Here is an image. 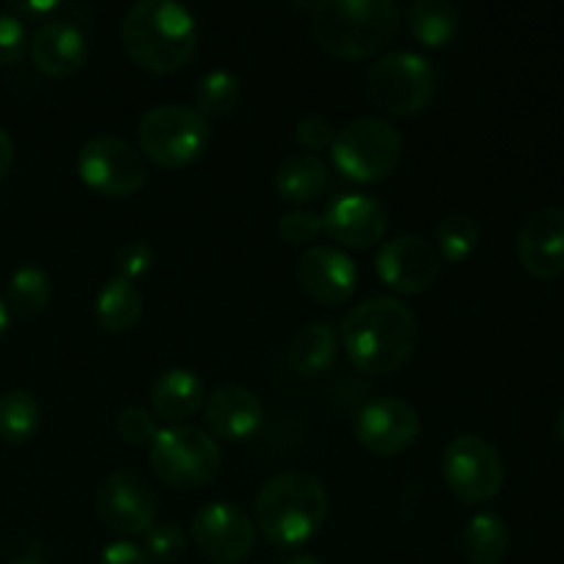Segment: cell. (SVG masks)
Returning a JSON list of instances; mask_svg holds the SVG:
<instances>
[{"label": "cell", "mask_w": 564, "mask_h": 564, "mask_svg": "<svg viewBox=\"0 0 564 564\" xmlns=\"http://www.w3.org/2000/svg\"><path fill=\"white\" fill-rule=\"evenodd\" d=\"M116 433H119V438L130 446H152L160 427L154 413H149L147 408L141 405H130L116 416Z\"/></svg>", "instance_id": "obj_32"}, {"label": "cell", "mask_w": 564, "mask_h": 564, "mask_svg": "<svg viewBox=\"0 0 564 564\" xmlns=\"http://www.w3.org/2000/svg\"><path fill=\"white\" fill-rule=\"evenodd\" d=\"M113 268L116 275L130 284H135L138 279L152 273L154 268V248L147 240H127L116 248L113 253Z\"/></svg>", "instance_id": "obj_31"}, {"label": "cell", "mask_w": 564, "mask_h": 564, "mask_svg": "<svg viewBox=\"0 0 564 564\" xmlns=\"http://www.w3.org/2000/svg\"><path fill=\"white\" fill-rule=\"evenodd\" d=\"M328 187V165L317 154H290L275 171V191L290 204H308Z\"/></svg>", "instance_id": "obj_21"}, {"label": "cell", "mask_w": 564, "mask_h": 564, "mask_svg": "<svg viewBox=\"0 0 564 564\" xmlns=\"http://www.w3.org/2000/svg\"><path fill=\"white\" fill-rule=\"evenodd\" d=\"M378 279L400 295H422L438 281L444 259L430 240L419 235H400L383 242L375 257Z\"/></svg>", "instance_id": "obj_14"}, {"label": "cell", "mask_w": 564, "mask_h": 564, "mask_svg": "<svg viewBox=\"0 0 564 564\" xmlns=\"http://www.w3.org/2000/svg\"><path fill=\"white\" fill-rule=\"evenodd\" d=\"M394 0H323L312 6L314 42L334 58L361 61L383 53L400 33Z\"/></svg>", "instance_id": "obj_3"}, {"label": "cell", "mask_w": 564, "mask_h": 564, "mask_svg": "<svg viewBox=\"0 0 564 564\" xmlns=\"http://www.w3.org/2000/svg\"><path fill=\"white\" fill-rule=\"evenodd\" d=\"M369 102L389 116H416L433 102L435 72L411 50L383 53L367 72Z\"/></svg>", "instance_id": "obj_8"}, {"label": "cell", "mask_w": 564, "mask_h": 564, "mask_svg": "<svg viewBox=\"0 0 564 564\" xmlns=\"http://www.w3.org/2000/svg\"><path fill=\"white\" fill-rule=\"evenodd\" d=\"M138 147L143 160L163 169H185L196 163L209 147V121L191 105H154L138 119Z\"/></svg>", "instance_id": "obj_5"}, {"label": "cell", "mask_w": 564, "mask_h": 564, "mask_svg": "<svg viewBox=\"0 0 564 564\" xmlns=\"http://www.w3.org/2000/svg\"><path fill=\"white\" fill-rule=\"evenodd\" d=\"M518 262L534 279L564 273V209L543 207L523 224L518 235Z\"/></svg>", "instance_id": "obj_17"}, {"label": "cell", "mask_w": 564, "mask_h": 564, "mask_svg": "<svg viewBox=\"0 0 564 564\" xmlns=\"http://www.w3.org/2000/svg\"><path fill=\"white\" fill-rule=\"evenodd\" d=\"M77 176L94 193L127 198L147 185V160L116 135H94L77 152Z\"/></svg>", "instance_id": "obj_9"}, {"label": "cell", "mask_w": 564, "mask_h": 564, "mask_svg": "<svg viewBox=\"0 0 564 564\" xmlns=\"http://www.w3.org/2000/svg\"><path fill=\"white\" fill-rule=\"evenodd\" d=\"M193 543L204 560L215 564H240L257 543V523L237 505L213 501L193 516Z\"/></svg>", "instance_id": "obj_13"}, {"label": "cell", "mask_w": 564, "mask_h": 564, "mask_svg": "<svg viewBox=\"0 0 564 564\" xmlns=\"http://www.w3.org/2000/svg\"><path fill=\"white\" fill-rule=\"evenodd\" d=\"M556 433H560V441L564 444V408H562V413H560V424H556Z\"/></svg>", "instance_id": "obj_41"}, {"label": "cell", "mask_w": 564, "mask_h": 564, "mask_svg": "<svg viewBox=\"0 0 564 564\" xmlns=\"http://www.w3.org/2000/svg\"><path fill=\"white\" fill-rule=\"evenodd\" d=\"M152 468L163 485L174 490L204 488L220 471V446L207 430L176 424L163 427L149 446Z\"/></svg>", "instance_id": "obj_7"}, {"label": "cell", "mask_w": 564, "mask_h": 564, "mask_svg": "<svg viewBox=\"0 0 564 564\" xmlns=\"http://www.w3.org/2000/svg\"><path fill=\"white\" fill-rule=\"evenodd\" d=\"M264 405L246 386H220L204 400V424L218 441H248L262 427Z\"/></svg>", "instance_id": "obj_19"}, {"label": "cell", "mask_w": 564, "mask_h": 564, "mask_svg": "<svg viewBox=\"0 0 564 564\" xmlns=\"http://www.w3.org/2000/svg\"><path fill=\"white\" fill-rule=\"evenodd\" d=\"M204 383L191 369H165L149 389V402H152L154 419H163L169 427L185 424L187 419L196 416L204 408Z\"/></svg>", "instance_id": "obj_20"}, {"label": "cell", "mask_w": 564, "mask_h": 564, "mask_svg": "<svg viewBox=\"0 0 564 564\" xmlns=\"http://www.w3.org/2000/svg\"><path fill=\"white\" fill-rule=\"evenodd\" d=\"M257 529L281 549H301L328 518V490L308 471H281L262 485L253 505Z\"/></svg>", "instance_id": "obj_4"}, {"label": "cell", "mask_w": 564, "mask_h": 564, "mask_svg": "<svg viewBox=\"0 0 564 564\" xmlns=\"http://www.w3.org/2000/svg\"><path fill=\"white\" fill-rule=\"evenodd\" d=\"M187 538L174 521H154L143 534V554L160 564H174L185 556Z\"/></svg>", "instance_id": "obj_30"}, {"label": "cell", "mask_w": 564, "mask_h": 564, "mask_svg": "<svg viewBox=\"0 0 564 564\" xmlns=\"http://www.w3.org/2000/svg\"><path fill=\"white\" fill-rule=\"evenodd\" d=\"M6 328H9V306H6L3 297H0V336L6 334Z\"/></svg>", "instance_id": "obj_39"}, {"label": "cell", "mask_w": 564, "mask_h": 564, "mask_svg": "<svg viewBox=\"0 0 564 564\" xmlns=\"http://www.w3.org/2000/svg\"><path fill=\"white\" fill-rule=\"evenodd\" d=\"M405 22L411 36L424 47H446L460 31V14L446 0H416L408 6Z\"/></svg>", "instance_id": "obj_24"}, {"label": "cell", "mask_w": 564, "mask_h": 564, "mask_svg": "<svg viewBox=\"0 0 564 564\" xmlns=\"http://www.w3.org/2000/svg\"><path fill=\"white\" fill-rule=\"evenodd\" d=\"M28 53L42 75L64 80L83 72L88 61V42L69 20H44L28 39Z\"/></svg>", "instance_id": "obj_18"}, {"label": "cell", "mask_w": 564, "mask_h": 564, "mask_svg": "<svg viewBox=\"0 0 564 564\" xmlns=\"http://www.w3.org/2000/svg\"><path fill=\"white\" fill-rule=\"evenodd\" d=\"M441 474L452 494L466 505H485L505 488V463L479 435H460L452 441L441 457Z\"/></svg>", "instance_id": "obj_10"}, {"label": "cell", "mask_w": 564, "mask_h": 564, "mask_svg": "<svg viewBox=\"0 0 564 564\" xmlns=\"http://www.w3.org/2000/svg\"><path fill=\"white\" fill-rule=\"evenodd\" d=\"M9 564H47L44 560H39V556H20V560H14V562H9Z\"/></svg>", "instance_id": "obj_40"}, {"label": "cell", "mask_w": 564, "mask_h": 564, "mask_svg": "<svg viewBox=\"0 0 564 564\" xmlns=\"http://www.w3.org/2000/svg\"><path fill=\"white\" fill-rule=\"evenodd\" d=\"M402 149L405 143L391 121L380 116H358L336 130L330 158L341 176L369 185L391 176V171L400 165Z\"/></svg>", "instance_id": "obj_6"}, {"label": "cell", "mask_w": 564, "mask_h": 564, "mask_svg": "<svg viewBox=\"0 0 564 564\" xmlns=\"http://www.w3.org/2000/svg\"><path fill=\"white\" fill-rule=\"evenodd\" d=\"M323 231L339 246L361 251L378 246L389 229V213L383 204L364 193H341L319 215Z\"/></svg>", "instance_id": "obj_15"}, {"label": "cell", "mask_w": 564, "mask_h": 564, "mask_svg": "<svg viewBox=\"0 0 564 564\" xmlns=\"http://www.w3.org/2000/svg\"><path fill=\"white\" fill-rule=\"evenodd\" d=\"M336 138V127L330 124L328 116L323 113H306L297 119L295 124V141L301 143L303 149L312 152H323V149H330Z\"/></svg>", "instance_id": "obj_34"}, {"label": "cell", "mask_w": 564, "mask_h": 564, "mask_svg": "<svg viewBox=\"0 0 564 564\" xmlns=\"http://www.w3.org/2000/svg\"><path fill=\"white\" fill-rule=\"evenodd\" d=\"M479 237H482V229L471 213H449L435 229V251L444 262L463 264L477 251Z\"/></svg>", "instance_id": "obj_27"}, {"label": "cell", "mask_w": 564, "mask_h": 564, "mask_svg": "<svg viewBox=\"0 0 564 564\" xmlns=\"http://www.w3.org/2000/svg\"><path fill=\"white\" fill-rule=\"evenodd\" d=\"M286 361L301 378H319L336 361V334L328 323H312L295 330L286 347Z\"/></svg>", "instance_id": "obj_23"}, {"label": "cell", "mask_w": 564, "mask_h": 564, "mask_svg": "<svg viewBox=\"0 0 564 564\" xmlns=\"http://www.w3.org/2000/svg\"><path fill=\"white\" fill-rule=\"evenodd\" d=\"M121 44L135 66L152 75H171L196 53V17L171 0H141L121 20Z\"/></svg>", "instance_id": "obj_2"}, {"label": "cell", "mask_w": 564, "mask_h": 564, "mask_svg": "<svg viewBox=\"0 0 564 564\" xmlns=\"http://www.w3.org/2000/svg\"><path fill=\"white\" fill-rule=\"evenodd\" d=\"M94 314H97V323L102 330H108L113 336L127 334L143 317L141 290L135 284H130V281L113 275L99 290L97 303H94Z\"/></svg>", "instance_id": "obj_22"}, {"label": "cell", "mask_w": 564, "mask_h": 564, "mask_svg": "<svg viewBox=\"0 0 564 564\" xmlns=\"http://www.w3.org/2000/svg\"><path fill=\"white\" fill-rule=\"evenodd\" d=\"M297 284L323 306H341L358 286V268L334 246H312L297 259Z\"/></svg>", "instance_id": "obj_16"}, {"label": "cell", "mask_w": 564, "mask_h": 564, "mask_svg": "<svg viewBox=\"0 0 564 564\" xmlns=\"http://www.w3.org/2000/svg\"><path fill=\"white\" fill-rule=\"evenodd\" d=\"M28 50V33L20 17L0 11V69L20 61Z\"/></svg>", "instance_id": "obj_35"}, {"label": "cell", "mask_w": 564, "mask_h": 564, "mask_svg": "<svg viewBox=\"0 0 564 564\" xmlns=\"http://www.w3.org/2000/svg\"><path fill=\"white\" fill-rule=\"evenodd\" d=\"M419 319L391 295L358 303L341 323V345L352 367L372 378H386L405 367L416 350Z\"/></svg>", "instance_id": "obj_1"}, {"label": "cell", "mask_w": 564, "mask_h": 564, "mask_svg": "<svg viewBox=\"0 0 564 564\" xmlns=\"http://www.w3.org/2000/svg\"><path fill=\"white\" fill-rule=\"evenodd\" d=\"M42 408L31 391L11 389L0 394V441L11 446L28 444L39 433Z\"/></svg>", "instance_id": "obj_26"}, {"label": "cell", "mask_w": 564, "mask_h": 564, "mask_svg": "<svg viewBox=\"0 0 564 564\" xmlns=\"http://www.w3.org/2000/svg\"><path fill=\"white\" fill-rule=\"evenodd\" d=\"M319 235H323V220L312 209H290L279 218V237L286 246L312 248Z\"/></svg>", "instance_id": "obj_33"}, {"label": "cell", "mask_w": 564, "mask_h": 564, "mask_svg": "<svg viewBox=\"0 0 564 564\" xmlns=\"http://www.w3.org/2000/svg\"><path fill=\"white\" fill-rule=\"evenodd\" d=\"M240 91V77L226 69H213L198 77L196 88H193V102H196V110L207 121L220 119V116H229L237 108Z\"/></svg>", "instance_id": "obj_29"}, {"label": "cell", "mask_w": 564, "mask_h": 564, "mask_svg": "<svg viewBox=\"0 0 564 564\" xmlns=\"http://www.w3.org/2000/svg\"><path fill=\"white\" fill-rule=\"evenodd\" d=\"M53 301V281L36 264H25L9 281V308L17 317H39Z\"/></svg>", "instance_id": "obj_28"}, {"label": "cell", "mask_w": 564, "mask_h": 564, "mask_svg": "<svg viewBox=\"0 0 564 564\" xmlns=\"http://www.w3.org/2000/svg\"><path fill=\"white\" fill-rule=\"evenodd\" d=\"M460 549L471 564H501L510 551V529L496 512H477L460 534Z\"/></svg>", "instance_id": "obj_25"}, {"label": "cell", "mask_w": 564, "mask_h": 564, "mask_svg": "<svg viewBox=\"0 0 564 564\" xmlns=\"http://www.w3.org/2000/svg\"><path fill=\"white\" fill-rule=\"evenodd\" d=\"M286 564H323L317 560V556H312V554H295V556H290V560H286Z\"/></svg>", "instance_id": "obj_38"}, {"label": "cell", "mask_w": 564, "mask_h": 564, "mask_svg": "<svg viewBox=\"0 0 564 564\" xmlns=\"http://www.w3.org/2000/svg\"><path fill=\"white\" fill-rule=\"evenodd\" d=\"M11 165H14V141H11L9 132L0 127V182L9 176Z\"/></svg>", "instance_id": "obj_37"}, {"label": "cell", "mask_w": 564, "mask_h": 564, "mask_svg": "<svg viewBox=\"0 0 564 564\" xmlns=\"http://www.w3.org/2000/svg\"><path fill=\"white\" fill-rule=\"evenodd\" d=\"M94 507H97L99 521L124 540L147 534L149 527L158 521V494L149 479L132 468L110 471L99 482Z\"/></svg>", "instance_id": "obj_11"}, {"label": "cell", "mask_w": 564, "mask_h": 564, "mask_svg": "<svg viewBox=\"0 0 564 564\" xmlns=\"http://www.w3.org/2000/svg\"><path fill=\"white\" fill-rule=\"evenodd\" d=\"M352 433L369 455L394 457L416 444L422 422L411 402L400 400V397H378L356 413Z\"/></svg>", "instance_id": "obj_12"}, {"label": "cell", "mask_w": 564, "mask_h": 564, "mask_svg": "<svg viewBox=\"0 0 564 564\" xmlns=\"http://www.w3.org/2000/svg\"><path fill=\"white\" fill-rule=\"evenodd\" d=\"M99 564H149V556L130 540H113L102 549Z\"/></svg>", "instance_id": "obj_36"}]
</instances>
